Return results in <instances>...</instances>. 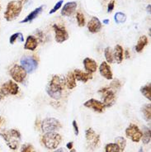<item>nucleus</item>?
<instances>
[{
    "label": "nucleus",
    "instance_id": "nucleus-39",
    "mask_svg": "<svg viewBox=\"0 0 151 152\" xmlns=\"http://www.w3.org/2000/svg\"><path fill=\"white\" fill-rule=\"evenodd\" d=\"M6 97V95L4 93V91L2 90V88L0 87V101H2L3 99H4V98Z\"/></svg>",
    "mask_w": 151,
    "mask_h": 152
},
{
    "label": "nucleus",
    "instance_id": "nucleus-11",
    "mask_svg": "<svg viewBox=\"0 0 151 152\" xmlns=\"http://www.w3.org/2000/svg\"><path fill=\"white\" fill-rule=\"evenodd\" d=\"M83 106L86 107L88 108H90L92 110H93L94 112H97L98 113H102L105 111V106L104 104L97 99H91L89 100L86 101L85 103H83Z\"/></svg>",
    "mask_w": 151,
    "mask_h": 152
},
{
    "label": "nucleus",
    "instance_id": "nucleus-18",
    "mask_svg": "<svg viewBox=\"0 0 151 152\" xmlns=\"http://www.w3.org/2000/svg\"><path fill=\"white\" fill-rule=\"evenodd\" d=\"M74 75L75 76L76 80L78 81H81L83 83H87L89 80L93 79V75L92 74L88 72H83L82 70H80L79 69H76L74 71Z\"/></svg>",
    "mask_w": 151,
    "mask_h": 152
},
{
    "label": "nucleus",
    "instance_id": "nucleus-27",
    "mask_svg": "<svg viewBox=\"0 0 151 152\" xmlns=\"http://www.w3.org/2000/svg\"><path fill=\"white\" fill-rule=\"evenodd\" d=\"M140 93L150 101L151 100V84H148L140 88Z\"/></svg>",
    "mask_w": 151,
    "mask_h": 152
},
{
    "label": "nucleus",
    "instance_id": "nucleus-46",
    "mask_svg": "<svg viewBox=\"0 0 151 152\" xmlns=\"http://www.w3.org/2000/svg\"><path fill=\"white\" fill-rule=\"evenodd\" d=\"M102 23H104V24H108V23H109V19H105V20H103Z\"/></svg>",
    "mask_w": 151,
    "mask_h": 152
},
{
    "label": "nucleus",
    "instance_id": "nucleus-8",
    "mask_svg": "<svg viewBox=\"0 0 151 152\" xmlns=\"http://www.w3.org/2000/svg\"><path fill=\"white\" fill-rule=\"evenodd\" d=\"M27 71L19 65H14L10 69V75L16 83H23L27 77Z\"/></svg>",
    "mask_w": 151,
    "mask_h": 152
},
{
    "label": "nucleus",
    "instance_id": "nucleus-10",
    "mask_svg": "<svg viewBox=\"0 0 151 152\" xmlns=\"http://www.w3.org/2000/svg\"><path fill=\"white\" fill-rule=\"evenodd\" d=\"M53 29L55 31V39L58 43H63L69 39V33L66 28L59 24H54Z\"/></svg>",
    "mask_w": 151,
    "mask_h": 152
},
{
    "label": "nucleus",
    "instance_id": "nucleus-32",
    "mask_svg": "<svg viewBox=\"0 0 151 152\" xmlns=\"http://www.w3.org/2000/svg\"><path fill=\"white\" fill-rule=\"evenodd\" d=\"M76 19H77V23L80 27H84L85 26V18L83 12H78L76 14Z\"/></svg>",
    "mask_w": 151,
    "mask_h": 152
},
{
    "label": "nucleus",
    "instance_id": "nucleus-38",
    "mask_svg": "<svg viewBox=\"0 0 151 152\" xmlns=\"http://www.w3.org/2000/svg\"><path fill=\"white\" fill-rule=\"evenodd\" d=\"M36 36H38L37 38H36V39L38 40V42H42V41H43V37H43V36H44L43 32H42V31H41L38 30L36 31Z\"/></svg>",
    "mask_w": 151,
    "mask_h": 152
},
{
    "label": "nucleus",
    "instance_id": "nucleus-36",
    "mask_svg": "<svg viewBox=\"0 0 151 152\" xmlns=\"http://www.w3.org/2000/svg\"><path fill=\"white\" fill-rule=\"evenodd\" d=\"M114 7H115V1L114 0H111L109 2V4L107 5V12L110 13L113 11Z\"/></svg>",
    "mask_w": 151,
    "mask_h": 152
},
{
    "label": "nucleus",
    "instance_id": "nucleus-43",
    "mask_svg": "<svg viewBox=\"0 0 151 152\" xmlns=\"http://www.w3.org/2000/svg\"><path fill=\"white\" fill-rule=\"evenodd\" d=\"M18 2H20V3L23 4V5L24 4H26V3L27 2V0H18Z\"/></svg>",
    "mask_w": 151,
    "mask_h": 152
},
{
    "label": "nucleus",
    "instance_id": "nucleus-42",
    "mask_svg": "<svg viewBox=\"0 0 151 152\" xmlns=\"http://www.w3.org/2000/svg\"><path fill=\"white\" fill-rule=\"evenodd\" d=\"M124 56L125 59H129L130 58V52H129L128 50H125V55Z\"/></svg>",
    "mask_w": 151,
    "mask_h": 152
},
{
    "label": "nucleus",
    "instance_id": "nucleus-17",
    "mask_svg": "<svg viewBox=\"0 0 151 152\" xmlns=\"http://www.w3.org/2000/svg\"><path fill=\"white\" fill-rule=\"evenodd\" d=\"M83 67L85 69V70L87 71L88 73H90V74H93V73L96 72V70L98 69V64L97 62L91 59V58H85L83 60Z\"/></svg>",
    "mask_w": 151,
    "mask_h": 152
},
{
    "label": "nucleus",
    "instance_id": "nucleus-21",
    "mask_svg": "<svg viewBox=\"0 0 151 152\" xmlns=\"http://www.w3.org/2000/svg\"><path fill=\"white\" fill-rule=\"evenodd\" d=\"M123 56H124V50H123L122 46L120 45H117L114 49V61H117V64H121L123 61V58H124Z\"/></svg>",
    "mask_w": 151,
    "mask_h": 152
},
{
    "label": "nucleus",
    "instance_id": "nucleus-20",
    "mask_svg": "<svg viewBox=\"0 0 151 152\" xmlns=\"http://www.w3.org/2000/svg\"><path fill=\"white\" fill-rule=\"evenodd\" d=\"M43 8H44V6H40V7H38L36 9H34L32 12H31L25 18L23 19V21H21V23H29V22L33 21L35 18H36L38 16L42 13V12L43 11Z\"/></svg>",
    "mask_w": 151,
    "mask_h": 152
},
{
    "label": "nucleus",
    "instance_id": "nucleus-7",
    "mask_svg": "<svg viewBox=\"0 0 151 152\" xmlns=\"http://www.w3.org/2000/svg\"><path fill=\"white\" fill-rule=\"evenodd\" d=\"M21 66L23 67L27 73L31 74L35 72V70L38 67V61L32 56H25L21 58Z\"/></svg>",
    "mask_w": 151,
    "mask_h": 152
},
{
    "label": "nucleus",
    "instance_id": "nucleus-1",
    "mask_svg": "<svg viewBox=\"0 0 151 152\" xmlns=\"http://www.w3.org/2000/svg\"><path fill=\"white\" fill-rule=\"evenodd\" d=\"M65 87V79L59 75H54L46 87V93L51 99L58 100L62 96V91Z\"/></svg>",
    "mask_w": 151,
    "mask_h": 152
},
{
    "label": "nucleus",
    "instance_id": "nucleus-41",
    "mask_svg": "<svg viewBox=\"0 0 151 152\" xmlns=\"http://www.w3.org/2000/svg\"><path fill=\"white\" fill-rule=\"evenodd\" d=\"M4 122H5V119L0 116V130H1V128H2V126L4 124Z\"/></svg>",
    "mask_w": 151,
    "mask_h": 152
},
{
    "label": "nucleus",
    "instance_id": "nucleus-45",
    "mask_svg": "<svg viewBox=\"0 0 151 152\" xmlns=\"http://www.w3.org/2000/svg\"><path fill=\"white\" fill-rule=\"evenodd\" d=\"M53 152H64V150H63V148H60V149H57L56 151H55Z\"/></svg>",
    "mask_w": 151,
    "mask_h": 152
},
{
    "label": "nucleus",
    "instance_id": "nucleus-26",
    "mask_svg": "<svg viewBox=\"0 0 151 152\" xmlns=\"http://www.w3.org/2000/svg\"><path fill=\"white\" fill-rule=\"evenodd\" d=\"M142 141H143V143L144 145L149 144L150 142V129L148 128L146 126H144V132H142Z\"/></svg>",
    "mask_w": 151,
    "mask_h": 152
},
{
    "label": "nucleus",
    "instance_id": "nucleus-5",
    "mask_svg": "<svg viewBox=\"0 0 151 152\" xmlns=\"http://www.w3.org/2000/svg\"><path fill=\"white\" fill-rule=\"evenodd\" d=\"M62 124L61 122L54 118H47L44 119L41 124V128L44 133L55 132V131L61 129Z\"/></svg>",
    "mask_w": 151,
    "mask_h": 152
},
{
    "label": "nucleus",
    "instance_id": "nucleus-28",
    "mask_svg": "<svg viewBox=\"0 0 151 152\" xmlns=\"http://www.w3.org/2000/svg\"><path fill=\"white\" fill-rule=\"evenodd\" d=\"M17 41H18L20 42H24V38H23V35L21 33V32H17V33H14L12 34L9 38V42L10 44H14Z\"/></svg>",
    "mask_w": 151,
    "mask_h": 152
},
{
    "label": "nucleus",
    "instance_id": "nucleus-13",
    "mask_svg": "<svg viewBox=\"0 0 151 152\" xmlns=\"http://www.w3.org/2000/svg\"><path fill=\"white\" fill-rule=\"evenodd\" d=\"M85 137L88 143H90L91 146L93 147H97L99 142H100V136L97 135L94 130L93 128H88L85 132Z\"/></svg>",
    "mask_w": 151,
    "mask_h": 152
},
{
    "label": "nucleus",
    "instance_id": "nucleus-12",
    "mask_svg": "<svg viewBox=\"0 0 151 152\" xmlns=\"http://www.w3.org/2000/svg\"><path fill=\"white\" fill-rule=\"evenodd\" d=\"M1 88L6 96L8 94L17 95L19 93V86L16 82L12 80H8V82L4 83L1 86Z\"/></svg>",
    "mask_w": 151,
    "mask_h": 152
},
{
    "label": "nucleus",
    "instance_id": "nucleus-2",
    "mask_svg": "<svg viewBox=\"0 0 151 152\" xmlns=\"http://www.w3.org/2000/svg\"><path fill=\"white\" fill-rule=\"evenodd\" d=\"M0 135H2L4 141H6L8 146L11 150L16 151L18 148L21 141V133L19 132V131L16 129H11L9 131L3 132L2 133H0Z\"/></svg>",
    "mask_w": 151,
    "mask_h": 152
},
{
    "label": "nucleus",
    "instance_id": "nucleus-6",
    "mask_svg": "<svg viewBox=\"0 0 151 152\" xmlns=\"http://www.w3.org/2000/svg\"><path fill=\"white\" fill-rule=\"evenodd\" d=\"M98 94H101L102 99V103L104 104L105 107H111L116 103V94L114 90H112L111 88H102L99 89Z\"/></svg>",
    "mask_w": 151,
    "mask_h": 152
},
{
    "label": "nucleus",
    "instance_id": "nucleus-16",
    "mask_svg": "<svg viewBox=\"0 0 151 152\" xmlns=\"http://www.w3.org/2000/svg\"><path fill=\"white\" fill-rule=\"evenodd\" d=\"M77 8V3L74 1L72 2H68L64 4V7L61 10V15L64 17H69L71 16Z\"/></svg>",
    "mask_w": 151,
    "mask_h": 152
},
{
    "label": "nucleus",
    "instance_id": "nucleus-34",
    "mask_svg": "<svg viewBox=\"0 0 151 152\" xmlns=\"http://www.w3.org/2000/svg\"><path fill=\"white\" fill-rule=\"evenodd\" d=\"M63 3H64V0H60V1H58V2L56 3V4H55V5L53 7V8L49 12L50 14H53V13H55V12L58 11V10L62 7V4H63Z\"/></svg>",
    "mask_w": 151,
    "mask_h": 152
},
{
    "label": "nucleus",
    "instance_id": "nucleus-40",
    "mask_svg": "<svg viewBox=\"0 0 151 152\" xmlns=\"http://www.w3.org/2000/svg\"><path fill=\"white\" fill-rule=\"evenodd\" d=\"M73 145H74V142H73V141H70V142H69L68 144L66 145V147H67L69 150H71V149H73Z\"/></svg>",
    "mask_w": 151,
    "mask_h": 152
},
{
    "label": "nucleus",
    "instance_id": "nucleus-24",
    "mask_svg": "<svg viewBox=\"0 0 151 152\" xmlns=\"http://www.w3.org/2000/svg\"><path fill=\"white\" fill-rule=\"evenodd\" d=\"M142 111V113L144 115V118L145 119V121L147 122H150L151 120V104L150 103H148L144 105L143 107L141 108Z\"/></svg>",
    "mask_w": 151,
    "mask_h": 152
},
{
    "label": "nucleus",
    "instance_id": "nucleus-14",
    "mask_svg": "<svg viewBox=\"0 0 151 152\" xmlns=\"http://www.w3.org/2000/svg\"><path fill=\"white\" fill-rule=\"evenodd\" d=\"M99 72H100V75L102 77H104L106 80H111L113 79L112 71L108 63H107L106 61H103L102 64L100 65V66H99Z\"/></svg>",
    "mask_w": 151,
    "mask_h": 152
},
{
    "label": "nucleus",
    "instance_id": "nucleus-9",
    "mask_svg": "<svg viewBox=\"0 0 151 152\" xmlns=\"http://www.w3.org/2000/svg\"><path fill=\"white\" fill-rule=\"evenodd\" d=\"M125 135L128 138H131V141L134 142H140L143 134L138 127V126L134 123H131L125 129Z\"/></svg>",
    "mask_w": 151,
    "mask_h": 152
},
{
    "label": "nucleus",
    "instance_id": "nucleus-19",
    "mask_svg": "<svg viewBox=\"0 0 151 152\" xmlns=\"http://www.w3.org/2000/svg\"><path fill=\"white\" fill-rule=\"evenodd\" d=\"M38 46V40L34 36H28L24 45V49L33 51Z\"/></svg>",
    "mask_w": 151,
    "mask_h": 152
},
{
    "label": "nucleus",
    "instance_id": "nucleus-31",
    "mask_svg": "<svg viewBox=\"0 0 151 152\" xmlns=\"http://www.w3.org/2000/svg\"><path fill=\"white\" fill-rule=\"evenodd\" d=\"M115 143L120 147L121 149V151H124L125 148V145H126V141L124 137H117L115 139Z\"/></svg>",
    "mask_w": 151,
    "mask_h": 152
},
{
    "label": "nucleus",
    "instance_id": "nucleus-4",
    "mask_svg": "<svg viewBox=\"0 0 151 152\" xmlns=\"http://www.w3.org/2000/svg\"><path fill=\"white\" fill-rule=\"evenodd\" d=\"M42 141L45 148L49 150L56 149L62 141V137L59 133L47 132L44 134L42 137Z\"/></svg>",
    "mask_w": 151,
    "mask_h": 152
},
{
    "label": "nucleus",
    "instance_id": "nucleus-37",
    "mask_svg": "<svg viewBox=\"0 0 151 152\" xmlns=\"http://www.w3.org/2000/svg\"><path fill=\"white\" fill-rule=\"evenodd\" d=\"M73 127H74V134H75L76 136H78L80 134V129H79L78 123H77L75 120L73 121Z\"/></svg>",
    "mask_w": 151,
    "mask_h": 152
},
{
    "label": "nucleus",
    "instance_id": "nucleus-25",
    "mask_svg": "<svg viewBox=\"0 0 151 152\" xmlns=\"http://www.w3.org/2000/svg\"><path fill=\"white\" fill-rule=\"evenodd\" d=\"M104 56H105V59H106L107 63L112 64L113 63L114 57H113V51L111 47H107L106 49L104 50Z\"/></svg>",
    "mask_w": 151,
    "mask_h": 152
},
{
    "label": "nucleus",
    "instance_id": "nucleus-33",
    "mask_svg": "<svg viewBox=\"0 0 151 152\" xmlns=\"http://www.w3.org/2000/svg\"><path fill=\"white\" fill-rule=\"evenodd\" d=\"M121 87V81L117 79L112 80V82L110 84V88L112 89V90H119Z\"/></svg>",
    "mask_w": 151,
    "mask_h": 152
},
{
    "label": "nucleus",
    "instance_id": "nucleus-30",
    "mask_svg": "<svg viewBox=\"0 0 151 152\" xmlns=\"http://www.w3.org/2000/svg\"><path fill=\"white\" fill-rule=\"evenodd\" d=\"M106 152H121L120 147L116 143H109L107 144L105 146Z\"/></svg>",
    "mask_w": 151,
    "mask_h": 152
},
{
    "label": "nucleus",
    "instance_id": "nucleus-35",
    "mask_svg": "<svg viewBox=\"0 0 151 152\" xmlns=\"http://www.w3.org/2000/svg\"><path fill=\"white\" fill-rule=\"evenodd\" d=\"M21 152H35L33 146L30 144H24L22 145Z\"/></svg>",
    "mask_w": 151,
    "mask_h": 152
},
{
    "label": "nucleus",
    "instance_id": "nucleus-48",
    "mask_svg": "<svg viewBox=\"0 0 151 152\" xmlns=\"http://www.w3.org/2000/svg\"><path fill=\"white\" fill-rule=\"evenodd\" d=\"M69 152H76V151L74 150V149H71V150H70V151H69Z\"/></svg>",
    "mask_w": 151,
    "mask_h": 152
},
{
    "label": "nucleus",
    "instance_id": "nucleus-29",
    "mask_svg": "<svg viewBox=\"0 0 151 152\" xmlns=\"http://www.w3.org/2000/svg\"><path fill=\"white\" fill-rule=\"evenodd\" d=\"M114 19L116 21V23L118 24H121V23H124L126 21V15L125 14L124 12H117L115 16H114Z\"/></svg>",
    "mask_w": 151,
    "mask_h": 152
},
{
    "label": "nucleus",
    "instance_id": "nucleus-3",
    "mask_svg": "<svg viewBox=\"0 0 151 152\" xmlns=\"http://www.w3.org/2000/svg\"><path fill=\"white\" fill-rule=\"evenodd\" d=\"M23 9V4L18 1H11L7 5L6 11L4 12V18L8 22L16 19L21 13Z\"/></svg>",
    "mask_w": 151,
    "mask_h": 152
},
{
    "label": "nucleus",
    "instance_id": "nucleus-49",
    "mask_svg": "<svg viewBox=\"0 0 151 152\" xmlns=\"http://www.w3.org/2000/svg\"><path fill=\"white\" fill-rule=\"evenodd\" d=\"M0 10H1V4H0Z\"/></svg>",
    "mask_w": 151,
    "mask_h": 152
},
{
    "label": "nucleus",
    "instance_id": "nucleus-47",
    "mask_svg": "<svg viewBox=\"0 0 151 152\" xmlns=\"http://www.w3.org/2000/svg\"><path fill=\"white\" fill-rule=\"evenodd\" d=\"M138 152H144V151L143 148H140V150H139V151H138Z\"/></svg>",
    "mask_w": 151,
    "mask_h": 152
},
{
    "label": "nucleus",
    "instance_id": "nucleus-23",
    "mask_svg": "<svg viewBox=\"0 0 151 152\" xmlns=\"http://www.w3.org/2000/svg\"><path fill=\"white\" fill-rule=\"evenodd\" d=\"M148 45V38L146 36H142L140 37V39L138 40L137 42V44L136 46V50L138 52V53H140L142 52V50H144V48Z\"/></svg>",
    "mask_w": 151,
    "mask_h": 152
},
{
    "label": "nucleus",
    "instance_id": "nucleus-44",
    "mask_svg": "<svg viewBox=\"0 0 151 152\" xmlns=\"http://www.w3.org/2000/svg\"><path fill=\"white\" fill-rule=\"evenodd\" d=\"M150 8H151L150 4H149V5L147 6V8H146V9H147V12H149V13H150Z\"/></svg>",
    "mask_w": 151,
    "mask_h": 152
},
{
    "label": "nucleus",
    "instance_id": "nucleus-22",
    "mask_svg": "<svg viewBox=\"0 0 151 152\" xmlns=\"http://www.w3.org/2000/svg\"><path fill=\"white\" fill-rule=\"evenodd\" d=\"M65 85L67 86L69 89H74L77 86L75 76L74 72H69L65 78Z\"/></svg>",
    "mask_w": 151,
    "mask_h": 152
},
{
    "label": "nucleus",
    "instance_id": "nucleus-15",
    "mask_svg": "<svg viewBox=\"0 0 151 152\" xmlns=\"http://www.w3.org/2000/svg\"><path fill=\"white\" fill-rule=\"evenodd\" d=\"M88 29L91 33H98L102 29V23L98 18L93 17L88 23Z\"/></svg>",
    "mask_w": 151,
    "mask_h": 152
}]
</instances>
